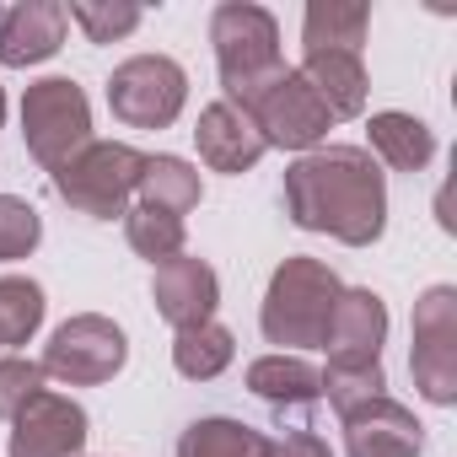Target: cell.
<instances>
[{
	"mask_svg": "<svg viewBox=\"0 0 457 457\" xmlns=\"http://www.w3.org/2000/svg\"><path fill=\"white\" fill-rule=\"evenodd\" d=\"M286 215L302 232H323L345 248H371L387 226V183L371 151L318 145L286 167Z\"/></svg>",
	"mask_w": 457,
	"mask_h": 457,
	"instance_id": "1",
	"label": "cell"
},
{
	"mask_svg": "<svg viewBox=\"0 0 457 457\" xmlns=\"http://www.w3.org/2000/svg\"><path fill=\"white\" fill-rule=\"evenodd\" d=\"M210 44H215V65H220V92L232 108H248L280 71V28L264 6L248 0H226L210 12Z\"/></svg>",
	"mask_w": 457,
	"mask_h": 457,
	"instance_id": "2",
	"label": "cell"
},
{
	"mask_svg": "<svg viewBox=\"0 0 457 457\" xmlns=\"http://www.w3.org/2000/svg\"><path fill=\"white\" fill-rule=\"evenodd\" d=\"M339 291L345 286L323 259H307V253L286 259L270 275V291H264V307H259L264 339L270 345H296V350H323Z\"/></svg>",
	"mask_w": 457,
	"mask_h": 457,
	"instance_id": "3",
	"label": "cell"
},
{
	"mask_svg": "<svg viewBox=\"0 0 457 457\" xmlns=\"http://www.w3.org/2000/svg\"><path fill=\"white\" fill-rule=\"evenodd\" d=\"M22 140L38 167L60 172L81 145H92V103L71 76H44L22 92Z\"/></svg>",
	"mask_w": 457,
	"mask_h": 457,
	"instance_id": "4",
	"label": "cell"
},
{
	"mask_svg": "<svg viewBox=\"0 0 457 457\" xmlns=\"http://www.w3.org/2000/svg\"><path fill=\"white\" fill-rule=\"evenodd\" d=\"M140 167H145V156H140L135 145L92 140V145H81L60 172H49V178H54V194H60L71 210H81V215H92V220H113V215L129 210V194H135V183H140Z\"/></svg>",
	"mask_w": 457,
	"mask_h": 457,
	"instance_id": "5",
	"label": "cell"
},
{
	"mask_svg": "<svg viewBox=\"0 0 457 457\" xmlns=\"http://www.w3.org/2000/svg\"><path fill=\"white\" fill-rule=\"evenodd\" d=\"M129 361V339L113 318L103 312H81V318H65L49 345H44V377H60L71 387H97L108 377H119Z\"/></svg>",
	"mask_w": 457,
	"mask_h": 457,
	"instance_id": "6",
	"label": "cell"
},
{
	"mask_svg": "<svg viewBox=\"0 0 457 457\" xmlns=\"http://www.w3.org/2000/svg\"><path fill=\"white\" fill-rule=\"evenodd\" d=\"M188 103V76L167 54H135L108 76V108L129 129H167Z\"/></svg>",
	"mask_w": 457,
	"mask_h": 457,
	"instance_id": "7",
	"label": "cell"
},
{
	"mask_svg": "<svg viewBox=\"0 0 457 457\" xmlns=\"http://www.w3.org/2000/svg\"><path fill=\"white\" fill-rule=\"evenodd\" d=\"M414 387L430 403H457V291L430 286L414 302V350H409Z\"/></svg>",
	"mask_w": 457,
	"mask_h": 457,
	"instance_id": "8",
	"label": "cell"
},
{
	"mask_svg": "<svg viewBox=\"0 0 457 457\" xmlns=\"http://www.w3.org/2000/svg\"><path fill=\"white\" fill-rule=\"evenodd\" d=\"M253 124H259V135H264V145H280V151H318L323 145V135H328V108L318 103V92L302 81V71H280L248 108H243Z\"/></svg>",
	"mask_w": 457,
	"mask_h": 457,
	"instance_id": "9",
	"label": "cell"
},
{
	"mask_svg": "<svg viewBox=\"0 0 457 457\" xmlns=\"http://www.w3.org/2000/svg\"><path fill=\"white\" fill-rule=\"evenodd\" d=\"M12 457H81L87 452V409L65 393H38L17 420H12Z\"/></svg>",
	"mask_w": 457,
	"mask_h": 457,
	"instance_id": "10",
	"label": "cell"
},
{
	"mask_svg": "<svg viewBox=\"0 0 457 457\" xmlns=\"http://www.w3.org/2000/svg\"><path fill=\"white\" fill-rule=\"evenodd\" d=\"M151 296H156V312L183 334V328H199V323H215V307H220V280L204 259H167L156 264V280H151Z\"/></svg>",
	"mask_w": 457,
	"mask_h": 457,
	"instance_id": "11",
	"label": "cell"
},
{
	"mask_svg": "<svg viewBox=\"0 0 457 457\" xmlns=\"http://www.w3.org/2000/svg\"><path fill=\"white\" fill-rule=\"evenodd\" d=\"M425 452V425L414 409L393 398H371L355 414H345V457H420Z\"/></svg>",
	"mask_w": 457,
	"mask_h": 457,
	"instance_id": "12",
	"label": "cell"
},
{
	"mask_svg": "<svg viewBox=\"0 0 457 457\" xmlns=\"http://www.w3.org/2000/svg\"><path fill=\"white\" fill-rule=\"evenodd\" d=\"M194 145H199V162H204L210 172H248V167H259V156L270 151L264 135H259V124H253L243 108H232L226 97L199 113Z\"/></svg>",
	"mask_w": 457,
	"mask_h": 457,
	"instance_id": "13",
	"label": "cell"
},
{
	"mask_svg": "<svg viewBox=\"0 0 457 457\" xmlns=\"http://www.w3.org/2000/svg\"><path fill=\"white\" fill-rule=\"evenodd\" d=\"M65 6L60 0H22V6L0 12V65L28 71L60 54L65 44Z\"/></svg>",
	"mask_w": 457,
	"mask_h": 457,
	"instance_id": "14",
	"label": "cell"
},
{
	"mask_svg": "<svg viewBox=\"0 0 457 457\" xmlns=\"http://www.w3.org/2000/svg\"><path fill=\"white\" fill-rule=\"evenodd\" d=\"M382 339H387V307L377 291H339L323 350L328 361H382Z\"/></svg>",
	"mask_w": 457,
	"mask_h": 457,
	"instance_id": "15",
	"label": "cell"
},
{
	"mask_svg": "<svg viewBox=\"0 0 457 457\" xmlns=\"http://www.w3.org/2000/svg\"><path fill=\"white\" fill-rule=\"evenodd\" d=\"M302 81L318 92V103L328 108V119H355L366 108V60L350 49H312L302 54Z\"/></svg>",
	"mask_w": 457,
	"mask_h": 457,
	"instance_id": "16",
	"label": "cell"
},
{
	"mask_svg": "<svg viewBox=\"0 0 457 457\" xmlns=\"http://www.w3.org/2000/svg\"><path fill=\"white\" fill-rule=\"evenodd\" d=\"M248 393H259L275 409H307V403L323 398V371L312 361H302V355H286V350L259 355L248 366Z\"/></svg>",
	"mask_w": 457,
	"mask_h": 457,
	"instance_id": "17",
	"label": "cell"
},
{
	"mask_svg": "<svg viewBox=\"0 0 457 457\" xmlns=\"http://www.w3.org/2000/svg\"><path fill=\"white\" fill-rule=\"evenodd\" d=\"M366 135H371V156H382L393 172H425L430 156H436V135L414 113H393V108L387 113H371Z\"/></svg>",
	"mask_w": 457,
	"mask_h": 457,
	"instance_id": "18",
	"label": "cell"
},
{
	"mask_svg": "<svg viewBox=\"0 0 457 457\" xmlns=\"http://www.w3.org/2000/svg\"><path fill=\"white\" fill-rule=\"evenodd\" d=\"M366 28H371V6H361V0H312L307 17H302V44H307V54L312 49H350V54H361Z\"/></svg>",
	"mask_w": 457,
	"mask_h": 457,
	"instance_id": "19",
	"label": "cell"
},
{
	"mask_svg": "<svg viewBox=\"0 0 457 457\" xmlns=\"http://www.w3.org/2000/svg\"><path fill=\"white\" fill-rule=\"evenodd\" d=\"M135 194H140V204L145 210H167V215H188L194 204H199V172L183 162V156H145V167H140V183H135Z\"/></svg>",
	"mask_w": 457,
	"mask_h": 457,
	"instance_id": "20",
	"label": "cell"
},
{
	"mask_svg": "<svg viewBox=\"0 0 457 457\" xmlns=\"http://www.w3.org/2000/svg\"><path fill=\"white\" fill-rule=\"evenodd\" d=\"M178 457H264V436L243 420L204 414L178 436Z\"/></svg>",
	"mask_w": 457,
	"mask_h": 457,
	"instance_id": "21",
	"label": "cell"
},
{
	"mask_svg": "<svg viewBox=\"0 0 457 457\" xmlns=\"http://www.w3.org/2000/svg\"><path fill=\"white\" fill-rule=\"evenodd\" d=\"M232 355H237V339H232V328H220V323H199V328H183L172 339V366L188 382L220 377L226 366H232Z\"/></svg>",
	"mask_w": 457,
	"mask_h": 457,
	"instance_id": "22",
	"label": "cell"
},
{
	"mask_svg": "<svg viewBox=\"0 0 457 457\" xmlns=\"http://www.w3.org/2000/svg\"><path fill=\"white\" fill-rule=\"evenodd\" d=\"M44 286L22 280V275H0V350L28 345L44 323Z\"/></svg>",
	"mask_w": 457,
	"mask_h": 457,
	"instance_id": "23",
	"label": "cell"
},
{
	"mask_svg": "<svg viewBox=\"0 0 457 457\" xmlns=\"http://www.w3.org/2000/svg\"><path fill=\"white\" fill-rule=\"evenodd\" d=\"M124 237H129V248H135L140 259H151V264L178 259L183 243H188V232H183V220H178V215H167V210H145V204L124 210Z\"/></svg>",
	"mask_w": 457,
	"mask_h": 457,
	"instance_id": "24",
	"label": "cell"
},
{
	"mask_svg": "<svg viewBox=\"0 0 457 457\" xmlns=\"http://www.w3.org/2000/svg\"><path fill=\"white\" fill-rule=\"evenodd\" d=\"M382 387H387L382 361H328V371H323V398L339 409V420L355 414L371 398H387Z\"/></svg>",
	"mask_w": 457,
	"mask_h": 457,
	"instance_id": "25",
	"label": "cell"
},
{
	"mask_svg": "<svg viewBox=\"0 0 457 457\" xmlns=\"http://www.w3.org/2000/svg\"><path fill=\"white\" fill-rule=\"evenodd\" d=\"M65 17L92 38V44H119L140 28V6H129V0H71Z\"/></svg>",
	"mask_w": 457,
	"mask_h": 457,
	"instance_id": "26",
	"label": "cell"
},
{
	"mask_svg": "<svg viewBox=\"0 0 457 457\" xmlns=\"http://www.w3.org/2000/svg\"><path fill=\"white\" fill-rule=\"evenodd\" d=\"M44 243V220L28 199L17 194H0V264H12V259H28L33 248Z\"/></svg>",
	"mask_w": 457,
	"mask_h": 457,
	"instance_id": "27",
	"label": "cell"
},
{
	"mask_svg": "<svg viewBox=\"0 0 457 457\" xmlns=\"http://www.w3.org/2000/svg\"><path fill=\"white\" fill-rule=\"evenodd\" d=\"M38 393H44V366L38 361H22V355L0 361V420H17Z\"/></svg>",
	"mask_w": 457,
	"mask_h": 457,
	"instance_id": "28",
	"label": "cell"
},
{
	"mask_svg": "<svg viewBox=\"0 0 457 457\" xmlns=\"http://www.w3.org/2000/svg\"><path fill=\"white\" fill-rule=\"evenodd\" d=\"M264 457H334V452H328L323 436H312V430H291V436H280V441H264Z\"/></svg>",
	"mask_w": 457,
	"mask_h": 457,
	"instance_id": "29",
	"label": "cell"
},
{
	"mask_svg": "<svg viewBox=\"0 0 457 457\" xmlns=\"http://www.w3.org/2000/svg\"><path fill=\"white\" fill-rule=\"evenodd\" d=\"M0 124H6V87H0Z\"/></svg>",
	"mask_w": 457,
	"mask_h": 457,
	"instance_id": "30",
	"label": "cell"
}]
</instances>
